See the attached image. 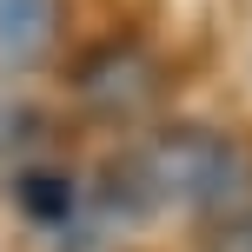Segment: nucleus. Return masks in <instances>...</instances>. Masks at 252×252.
<instances>
[{
  "label": "nucleus",
  "mask_w": 252,
  "mask_h": 252,
  "mask_svg": "<svg viewBox=\"0 0 252 252\" xmlns=\"http://www.w3.org/2000/svg\"><path fill=\"white\" fill-rule=\"evenodd\" d=\"M60 33V0H0V66H33Z\"/></svg>",
  "instance_id": "f257e3e1"
}]
</instances>
